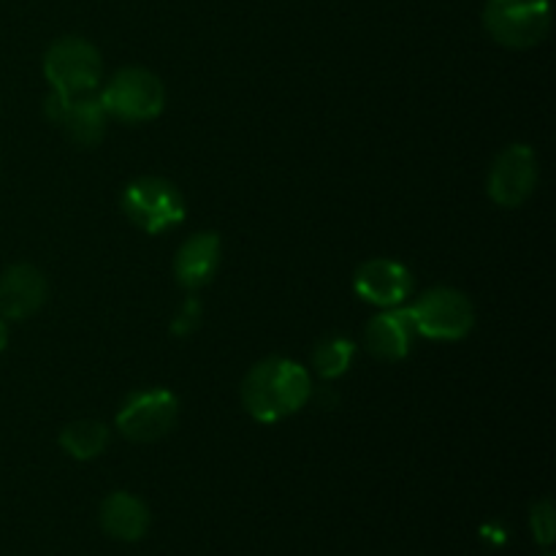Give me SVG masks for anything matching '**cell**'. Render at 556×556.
I'll use <instances>...</instances> for the list:
<instances>
[{
    "instance_id": "9",
    "label": "cell",
    "mask_w": 556,
    "mask_h": 556,
    "mask_svg": "<svg viewBox=\"0 0 556 556\" xmlns=\"http://www.w3.org/2000/svg\"><path fill=\"white\" fill-rule=\"evenodd\" d=\"M47 117L60 123L71 141L81 147H96L106 134V109H103L101 96L87 92L79 98H63L58 92H49L47 98Z\"/></svg>"
},
{
    "instance_id": "10",
    "label": "cell",
    "mask_w": 556,
    "mask_h": 556,
    "mask_svg": "<svg viewBox=\"0 0 556 556\" xmlns=\"http://www.w3.org/2000/svg\"><path fill=\"white\" fill-rule=\"evenodd\" d=\"M353 288L358 296L378 307H400L413 293V275L402 264L391 258H372L358 266L353 277Z\"/></svg>"
},
{
    "instance_id": "7",
    "label": "cell",
    "mask_w": 556,
    "mask_h": 556,
    "mask_svg": "<svg viewBox=\"0 0 556 556\" xmlns=\"http://www.w3.org/2000/svg\"><path fill=\"white\" fill-rule=\"evenodd\" d=\"M179 421V400L166 389L136 391L117 413V429L134 443H155Z\"/></svg>"
},
{
    "instance_id": "6",
    "label": "cell",
    "mask_w": 556,
    "mask_h": 556,
    "mask_svg": "<svg viewBox=\"0 0 556 556\" xmlns=\"http://www.w3.org/2000/svg\"><path fill=\"white\" fill-rule=\"evenodd\" d=\"M101 103L109 117L123 119V123H147L163 112L166 90L152 71L123 68L103 87Z\"/></svg>"
},
{
    "instance_id": "5",
    "label": "cell",
    "mask_w": 556,
    "mask_h": 556,
    "mask_svg": "<svg viewBox=\"0 0 556 556\" xmlns=\"http://www.w3.org/2000/svg\"><path fill=\"white\" fill-rule=\"evenodd\" d=\"M123 212L147 233H161L185 220V199L174 182L163 177H139L123 190Z\"/></svg>"
},
{
    "instance_id": "1",
    "label": "cell",
    "mask_w": 556,
    "mask_h": 556,
    "mask_svg": "<svg viewBox=\"0 0 556 556\" xmlns=\"http://www.w3.org/2000/svg\"><path fill=\"white\" fill-rule=\"evenodd\" d=\"M313 396V378L302 364L271 356L255 364L242 383V405L255 421L277 424L302 410Z\"/></svg>"
},
{
    "instance_id": "8",
    "label": "cell",
    "mask_w": 556,
    "mask_h": 556,
    "mask_svg": "<svg viewBox=\"0 0 556 556\" xmlns=\"http://www.w3.org/2000/svg\"><path fill=\"white\" fill-rule=\"evenodd\" d=\"M538 188V155L527 144L505 147L489 172V199L500 206L525 204Z\"/></svg>"
},
{
    "instance_id": "16",
    "label": "cell",
    "mask_w": 556,
    "mask_h": 556,
    "mask_svg": "<svg viewBox=\"0 0 556 556\" xmlns=\"http://www.w3.org/2000/svg\"><path fill=\"white\" fill-rule=\"evenodd\" d=\"M353 356H356V345H353L348 337H329V340L320 342L313 353L315 372L326 380L340 378V375L348 372Z\"/></svg>"
},
{
    "instance_id": "12",
    "label": "cell",
    "mask_w": 556,
    "mask_h": 556,
    "mask_svg": "<svg viewBox=\"0 0 556 556\" xmlns=\"http://www.w3.org/2000/svg\"><path fill=\"white\" fill-rule=\"evenodd\" d=\"M47 302V280L30 264H16L0 275V315L9 320H25Z\"/></svg>"
},
{
    "instance_id": "17",
    "label": "cell",
    "mask_w": 556,
    "mask_h": 556,
    "mask_svg": "<svg viewBox=\"0 0 556 556\" xmlns=\"http://www.w3.org/2000/svg\"><path fill=\"white\" fill-rule=\"evenodd\" d=\"M530 525H532V535H535V541L541 543L543 548L552 546L554 535H556V519H554L552 500H541V503L532 505Z\"/></svg>"
},
{
    "instance_id": "19",
    "label": "cell",
    "mask_w": 556,
    "mask_h": 556,
    "mask_svg": "<svg viewBox=\"0 0 556 556\" xmlns=\"http://www.w3.org/2000/svg\"><path fill=\"white\" fill-rule=\"evenodd\" d=\"M5 345H9V326H5L3 320H0V353L5 351Z\"/></svg>"
},
{
    "instance_id": "20",
    "label": "cell",
    "mask_w": 556,
    "mask_h": 556,
    "mask_svg": "<svg viewBox=\"0 0 556 556\" xmlns=\"http://www.w3.org/2000/svg\"><path fill=\"white\" fill-rule=\"evenodd\" d=\"M546 556H552V554H546Z\"/></svg>"
},
{
    "instance_id": "14",
    "label": "cell",
    "mask_w": 556,
    "mask_h": 556,
    "mask_svg": "<svg viewBox=\"0 0 556 556\" xmlns=\"http://www.w3.org/2000/svg\"><path fill=\"white\" fill-rule=\"evenodd\" d=\"M101 527L114 541H141L150 530V510L134 494L114 492L101 503Z\"/></svg>"
},
{
    "instance_id": "15",
    "label": "cell",
    "mask_w": 556,
    "mask_h": 556,
    "mask_svg": "<svg viewBox=\"0 0 556 556\" xmlns=\"http://www.w3.org/2000/svg\"><path fill=\"white\" fill-rule=\"evenodd\" d=\"M60 445L71 459H96L106 451L109 429L98 421H74L60 432Z\"/></svg>"
},
{
    "instance_id": "4",
    "label": "cell",
    "mask_w": 556,
    "mask_h": 556,
    "mask_svg": "<svg viewBox=\"0 0 556 556\" xmlns=\"http://www.w3.org/2000/svg\"><path fill=\"white\" fill-rule=\"evenodd\" d=\"M407 309H410L413 315L416 334L429 337V340H465L472 331V324H476V309H472L470 299L448 286L429 288V291L421 293V299Z\"/></svg>"
},
{
    "instance_id": "3",
    "label": "cell",
    "mask_w": 556,
    "mask_h": 556,
    "mask_svg": "<svg viewBox=\"0 0 556 556\" xmlns=\"http://www.w3.org/2000/svg\"><path fill=\"white\" fill-rule=\"evenodd\" d=\"M483 27L503 47L530 49L552 30V9L548 0H489Z\"/></svg>"
},
{
    "instance_id": "18",
    "label": "cell",
    "mask_w": 556,
    "mask_h": 556,
    "mask_svg": "<svg viewBox=\"0 0 556 556\" xmlns=\"http://www.w3.org/2000/svg\"><path fill=\"white\" fill-rule=\"evenodd\" d=\"M201 320V302L199 299H188V302L182 304V309L177 313V318L172 320V331L177 337H188L190 331L199 326Z\"/></svg>"
},
{
    "instance_id": "2",
    "label": "cell",
    "mask_w": 556,
    "mask_h": 556,
    "mask_svg": "<svg viewBox=\"0 0 556 556\" xmlns=\"http://www.w3.org/2000/svg\"><path fill=\"white\" fill-rule=\"evenodd\" d=\"M101 74V52L79 36H65L54 41L43 58V76L52 85V92L63 98L96 92Z\"/></svg>"
},
{
    "instance_id": "13",
    "label": "cell",
    "mask_w": 556,
    "mask_h": 556,
    "mask_svg": "<svg viewBox=\"0 0 556 556\" xmlns=\"http://www.w3.org/2000/svg\"><path fill=\"white\" fill-rule=\"evenodd\" d=\"M220 266V237L215 231L193 233L174 258V277L188 291L210 286Z\"/></svg>"
},
{
    "instance_id": "11",
    "label": "cell",
    "mask_w": 556,
    "mask_h": 556,
    "mask_svg": "<svg viewBox=\"0 0 556 556\" xmlns=\"http://www.w3.org/2000/svg\"><path fill=\"white\" fill-rule=\"evenodd\" d=\"M416 340V326L407 307H389L364 329V345L380 362H402Z\"/></svg>"
}]
</instances>
